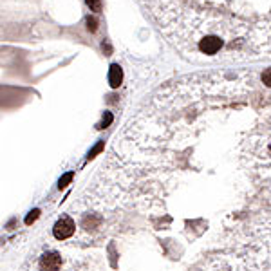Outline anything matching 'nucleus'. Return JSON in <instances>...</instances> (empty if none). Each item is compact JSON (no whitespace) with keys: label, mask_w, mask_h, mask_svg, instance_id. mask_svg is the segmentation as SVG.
Listing matches in <instances>:
<instances>
[{"label":"nucleus","mask_w":271,"mask_h":271,"mask_svg":"<svg viewBox=\"0 0 271 271\" xmlns=\"http://www.w3.org/2000/svg\"><path fill=\"white\" fill-rule=\"evenodd\" d=\"M159 33L194 61L271 58V0H139Z\"/></svg>","instance_id":"1"},{"label":"nucleus","mask_w":271,"mask_h":271,"mask_svg":"<svg viewBox=\"0 0 271 271\" xmlns=\"http://www.w3.org/2000/svg\"><path fill=\"white\" fill-rule=\"evenodd\" d=\"M87 6L90 7V11L94 13H100L101 11V0H85Z\"/></svg>","instance_id":"6"},{"label":"nucleus","mask_w":271,"mask_h":271,"mask_svg":"<svg viewBox=\"0 0 271 271\" xmlns=\"http://www.w3.org/2000/svg\"><path fill=\"white\" fill-rule=\"evenodd\" d=\"M74 221H72L71 217H61V219H58L55 224V228H53V233H55L56 239H60V241H63V239H69L74 233Z\"/></svg>","instance_id":"2"},{"label":"nucleus","mask_w":271,"mask_h":271,"mask_svg":"<svg viewBox=\"0 0 271 271\" xmlns=\"http://www.w3.org/2000/svg\"><path fill=\"white\" fill-rule=\"evenodd\" d=\"M260 82L264 83L268 89H271V67H268V69L262 72V76H260Z\"/></svg>","instance_id":"5"},{"label":"nucleus","mask_w":271,"mask_h":271,"mask_svg":"<svg viewBox=\"0 0 271 271\" xmlns=\"http://www.w3.org/2000/svg\"><path fill=\"white\" fill-rule=\"evenodd\" d=\"M71 179H72V174H67L63 179H60V188H61V186H65V183H69Z\"/></svg>","instance_id":"7"},{"label":"nucleus","mask_w":271,"mask_h":271,"mask_svg":"<svg viewBox=\"0 0 271 271\" xmlns=\"http://www.w3.org/2000/svg\"><path fill=\"white\" fill-rule=\"evenodd\" d=\"M36 215H38V210H34V211H33V215H29L28 219H26V222L29 224L31 221H34V219H36Z\"/></svg>","instance_id":"8"},{"label":"nucleus","mask_w":271,"mask_h":271,"mask_svg":"<svg viewBox=\"0 0 271 271\" xmlns=\"http://www.w3.org/2000/svg\"><path fill=\"white\" fill-rule=\"evenodd\" d=\"M121 78H123V72H121V67L120 65H111V71H109V83H111L112 89H116L121 85Z\"/></svg>","instance_id":"4"},{"label":"nucleus","mask_w":271,"mask_h":271,"mask_svg":"<svg viewBox=\"0 0 271 271\" xmlns=\"http://www.w3.org/2000/svg\"><path fill=\"white\" fill-rule=\"evenodd\" d=\"M61 266V257L55 251L45 253L42 257V271H58Z\"/></svg>","instance_id":"3"}]
</instances>
